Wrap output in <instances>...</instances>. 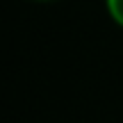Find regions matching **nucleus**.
<instances>
[{
    "label": "nucleus",
    "mask_w": 123,
    "mask_h": 123,
    "mask_svg": "<svg viewBox=\"0 0 123 123\" xmlns=\"http://www.w3.org/2000/svg\"><path fill=\"white\" fill-rule=\"evenodd\" d=\"M105 9L112 21L119 27H123V0H105Z\"/></svg>",
    "instance_id": "nucleus-1"
},
{
    "label": "nucleus",
    "mask_w": 123,
    "mask_h": 123,
    "mask_svg": "<svg viewBox=\"0 0 123 123\" xmlns=\"http://www.w3.org/2000/svg\"><path fill=\"white\" fill-rule=\"evenodd\" d=\"M41 2H43V0H41Z\"/></svg>",
    "instance_id": "nucleus-2"
}]
</instances>
